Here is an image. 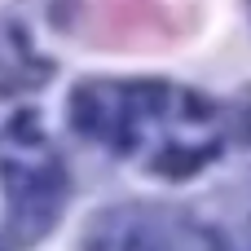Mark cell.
I'll return each mask as SVG.
<instances>
[{
    "label": "cell",
    "mask_w": 251,
    "mask_h": 251,
    "mask_svg": "<svg viewBox=\"0 0 251 251\" xmlns=\"http://www.w3.org/2000/svg\"><path fill=\"white\" fill-rule=\"evenodd\" d=\"M124 251H168V247H163V243H159L154 234H132V238H128V247H124Z\"/></svg>",
    "instance_id": "6da1fadb"
},
{
    "label": "cell",
    "mask_w": 251,
    "mask_h": 251,
    "mask_svg": "<svg viewBox=\"0 0 251 251\" xmlns=\"http://www.w3.org/2000/svg\"><path fill=\"white\" fill-rule=\"evenodd\" d=\"M88 251H115V243H101V238H93V243H88Z\"/></svg>",
    "instance_id": "7a4b0ae2"
}]
</instances>
